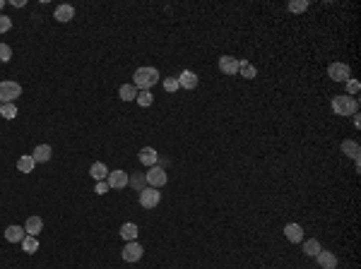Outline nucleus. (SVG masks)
Segmentation results:
<instances>
[{
  "label": "nucleus",
  "instance_id": "23",
  "mask_svg": "<svg viewBox=\"0 0 361 269\" xmlns=\"http://www.w3.org/2000/svg\"><path fill=\"white\" fill-rule=\"evenodd\" d=\"M121 238H125L128 243L138 241V226H135V224H130V221H128V224H123V226H121Z\"/></svg>",
  "mask_w": 361,
  "mask_h": 269
},
{
  "label": "nucleus",
  "instance_id": "33",
  "mask_svg": "<svg viewBox=\"0 0 361 269\" xmlns=\"http://www.w3.org/2000/svg\"><path fill=\"white\" fill-rule=\"evenodd\" d=\"M109 183H106V180H99L97 183V188H94V192H97V195H106V192H109Z\"/></svg>",
  "mask_w": 361,
  "mask_h": 269
},
{
  "label": "nucleus",
  "instance_id": "29",
  "mask_svg": "<svg viewBox=\"0 0 361 269\" xmlns=\"http://www.w3.org/2000/svg\"><path fill=\"white\" fill-rule=\"evenodd\" d=\"M345 84H347V96H357L361 92V84H359V80H354V77H352V80H347L345 82Z\"/></svg>",
  "mask_w": 361,
  "mask_h": 269
},
{
  "label": "nucleus",
  "instance_id": "1",
  "mask_svg": "<svg viewBox=\"0 0 361 269\" xmlns=\"http://www.w3.org/2000/svg\"><path fill=\"white\" fill-rule=\"evenodd\" d=\"M133 77H135V80H133V87H135L138 92H150V87H154L157 80H159V70L145 65V67H138Z\"/></svg>",
  "mask_w": 361,
  "mask_h": 269
},
{
  "label": "nucleus",
  "instance_id": "30",
  "mask_svg": "<svg viewBox=\"0 0 361 269\" xmlns=\"http://www.w3.org/2000/svg\"><path fill=\"white\" fill-rule=\"evenodd\" d=\"M12 58V48L7 43H0V63H7Z\"/></svg>",
  "mask_w": 361,
  "mask_h": 269
},
{
  "label": "nucleus",
  "instance_id": "8",
  "mask_svg": "<svg viewBox=\"0 0 361 269\" xmlns=\"http://www.w3.org/2000/svg\"><path fill=\"white\" fill-rule=\"evenodd\" d=\"M142 245H140L138 241H130V243H125V248L121 250V257H123L125 262H138L140 257H142Z\"/></svg>",
  "mask_w": 361,
  "mask_h": 269
},
{
  "label": "nucleus",
  "instance_id": "13",
  "mask_svg": "<svg viewBox=\"0 0 361 269\" xmlns=\"http://www.w3.org/2000/svg\"><path fill=\"white\" fill-rule=\"evenodd\" d=\"M284 236L289 238V243H301L304 241V229H301V224H287V226H284Z\"/></svg>",
  "mask_w": 361,
  "mask_h": 269
},
{
  "label": "nucleus",
  "instance_id": "31",
  "mask_svg": "<svg viewBox=\"0 0 361 269\" xmlns=\"http://www.w3.org/2000/svg\"><path fill=\"white\" fill-rule=\"evenodd\" d=\"M12 29V19L7 17V14H0V34H5V31H10Z\"/></svg>",
  "mask_w": 361,
  "mask_h": 269
},
{
  "label": "nucleus",
  "instance_id": "19",
  "mask_svg": "<svg viewBox=\"0 0 361 269\" xmlns=\"http://www.w3.org/2000/svg\"><path fill=\"white\" fill-rule=\"evenodd\" d=\"M342 151L347 154L349 159H354V161H357V159H359V154H361V147H359V142H357V139H345V142H342Z\"/></svg>",
  "mask_w": 361,
  "mask_h": 269
},
{
  "label": "nucleus",
  "instance_id": "35",
  "mask_svg": "<svg viewBox=\"0 0 361 269\" xmlns=\"http://www.w3.org/2000/svg\"><path fill=\"white\" fill-rule=\"evenodd\" d=\"M12 5H14V7H24L27 2H24V0H12Z\"/></svg>",
  "mask_w": 361,
  "mask_h": 269
},
{
  "label": "nucleus",
  "instance_id": "22",
  "mask_svg": "<svg viewBox=\"0 0 361 269\" xmlns=\"http://www.w3.org/2000/svg\"><path fill=\"white\" fill-rule=\"evenodd\" d=\"M320 250H323V245H320L318 238H308V241L304 243V253H306L308 257H316Z\"/></svg>",
  "mask_w": 361,
  "mask_h": 269
},
{
  "label": "nucleus",
  "instance_id": "32",
  "mask_svg": "<svg viewBox=\"0 0 361 269\" xmlns=\"http://www.w3.org/2000/svg\"><path fill=\"white\" fill-rule=\"evenodd\" d=\"M164 89H167V92H171V94H174V92H179L180 87H179V80H174V77H167V80H164Z\"/></svg>",
  "mask_w": 361,
  "mask_h": 269
},
{
  "label": "nucleus",
  "instance_id": "6",
  "mask_svg": "<svg viewBox=\"0 0 361 269\" xmlns=\"http://www.w3.org/2000/svg\"><path fill=\"white\" fill-rule=\"evenodd\" d=\"M159 202H162V192L157 188H142L140 190V204H142L145 209H154Z\"/></svg>",
  "mask_w": 361,
  "mask_h": 269
},
{
  "label": "nucleus",
  "instance_id": "27",
  "mask_svg": "<svg viewBox=\"0 0 361 269\" xmlns=\"http://www.w3.org/2000/svg\"><path fill=\"white\" fill-rule=\"evenodd\" d=\"M0 116H2L5 121L17 118V106H14V104H0Z\"/></svg>",
  "mask_w": 361,
  "mask_h": 269
},
{
  "label": "nucleus",
  "instance_id": "11",
  "mask_svg": "<svg viewBox=\"0 0 361 269\" xmlns=\"http://www.w3.org/2000/svg\"><path fill=\"white\" fill-rule=\"evenodd\" d=\"M140 163H145L147 168H152V166H157V159H159V154H157V149L154 147H142L138 154Z\"/></svg>",
  "mask_w": 361,
  "mask_h": 269
},
{
  "label": "nucleus",
  "instance_id": "10",
  "mask_svg": "<svg viewBox=\"0 0 361 269\" xmlns=\"http://www.w3.org/2000/svg\"><path fill=\"white\" fill-rule=\"evenodd\" d=\"M219 72L224 75H238V58H231V55H222L219 58Z\"/></svg>",
  "mask_w": 361,
  "mask_h": 269
},
{
  "label": "nucleus",
  "instance_id": "3",
  "mask_svg": "<svg viewBox=\"0 0 361 269\" xmlns=\"http://www.w3.org/2000/svg\"><path fill=\"white\" fill-rule=\"evenodd\" d=\"M19 96H22V87H19V82H12V80L0 82V104H14Z\"/></svg>",
  "mask_w": 361,
  "mask_h": 269
},
{
  "label": "nucleus",
  "instance_id": "25",
  "mask_svg": "<svg viewBox=\"0 0 361 269\" xmlns=\"http://www.w3.org/2000/svg\"><path fill=\"white\" fill-rule=\"evenodd\" d=\"M118 96H121L123 101H135V99H138V89H135L133 84H123V87L118 89Z\"/></svg>",
  "mask_w": 361,
  "mask_h": 269
},
{
  "label": "nucleus",
  "instance_id": "16",
  "mask_svg": "<svg viewBox=\"0 0 361 269\" xmlns=\"http://www.w3.org/2000/svg\"><path fill=\"white\" fill-rule=\"evenodd\" d=\"M89 175L94 178V180H106L109 178V168H106V163H101V161H94L92 166H89Z\"/></svg>",
  "mask_w": 361,
  "mask_h": 269
},
{
  "label": "nucleus",
  "instance_id": "9",
  "mask_svg": "<svg viewBox=\"0 0 361 269\" xmlns=\"http://www.w3.org/2000/svg\"><path fill=\"white\" fill-rule=\"evenodd\" d=\"M316 262H318L320 269H337V255L330 253V250H320L316 255Z\"/></svg>",
  "mask_w": 361,
  "mask_h": 269
},
{
  "label": "nucleus",
  "instance_id": "34",
  "mask_svg": "<svg viewBox=\"0 0 361 269\" xmlns=\"http://www.w3.org/2000/svg\"><path fill=\"white\" fill-rule=\"evenodd\" d=\"M352 121H354V128H359V125H361V118H359V113H354V116H352Z\"/></svg>",
  "mask_w": 361,
  "mask_h": 269
},
{
  "label": "nucleus",
  "instance_id": "18",
  "mask_svg": "<svg viewBox=\"0 0 361 269\" xmlns=\"http://www.w3.org/2000/svg\"><path fill=\"white\" fill-rule=\"evenodd\" d=\"M41 229H43V221L39 219V216H29L27 224H24V231H27V236H36V238H39Z\"/></svg>",
  "mask_w": 361,
  "mask_h": 269
},
{
  "label": "nucleus",
  "instance_id": "24",
  "mask_svg": "<svg viewBox=\"0 0 361 269\" xmlns=\"http://www.w3.org/2000/svg\"><path fill=\"white\" fill-rule=\"evenodd\" d=\"M22 250H24L27 255H34V253L39 250V238H36V236H24V241H22Z\"/></svg>",
  "mask_w": 361,
  "mask_h": 269
},
{
  "label": "nucleus",
  "instance_id": "28",
  "mask_svg": "<svg viewBox=\"0 0 361 269\" xmlns=\"http://www.w3.org/2000/svg\"><path fill=\"white\" fill-rule=\"evenodd\" d=\"M138 101L142 108H147V106H152V101H154V96H152V92H138Z\"/></svg>",
  "mask_w": 361,
  "mask_h": 269
},
{
  "label": "nucleus",
  "instance_id": "21",
  "mask_svg": "<svg viewBox=\"0 0 361 269\" xmlns=\"http://www.w3.org/2000/svg\"><path fill=\"white\" fill-rule=\"evenodd\" d=\"M238 75H241V77H246V80H253V77L258 75V70L250 65L248 60H238Z\"/></svg>",
  "mask_w": 361,
  "mask_h": 269
},
{
  "label": "nucleus",
  "instance_id": "36",
  "mask_svg": "<svg viewBox=\"0 0 361 269\" xmlns=\"http://www.w3.org/2000/svg\"><path fill=\"white\" fill-rule=\"evenodd\" d=\"M2 7H5V0H0V10H2Z\"/></svg>",
  "mask_w": 361,
  "mask_h": 269
},
{
  "label": "nucleus",
  "instance_id": "17",
  "mask_svg": "<svg viewBox=\"0 0 361 269\" xmlns=\"http://www.w3.org/2000/svg\"><path fill=\"white\" fill-rule=\"evenodd\" d=\"M53 17H56L58 22H63V24H65V22H70V19L75 17V7H72V5H58L56 12H53Z\"/></svg>",
  "mask_w": 361,
  "mask_h": 269
},
{
  "label": "nucleus",
  "instance_id": "26",
  "mask_svg": "<svg viewBox=\"0 0 361 269\" xmlns=\"http://www.w3.org/2000/svg\"><path fill=\"white\" fill-rule=\"evenodd\" d=\"M287 10L294 14L306 12V10H308V0H292V2H287Z\"/></svg>",
  "mask_w": 361,
  "mask_h": 269
},
{
  "label": "nucleus",
  "instance_id": "15",
  "mask_svg": "<svg viewBox=\"0 0 361 269\" xmlns=\"http://www.w3.org/2000/svg\"><path fill=\"white\" fill-rule=\"evenodd\" d=\"M24 236H27V231L19 229V226H14V224L5 229V241L7 243H22L24 241Z\"/></svg>",
  "mask_w": 361,
  "mask_h": 269
},
{
  "label": "nucleus",
  "instance_id": "2",
  "mask_svg": "<svg viewBox=\"0 0 361 269\" xmlns=\"http://www.w3.org/2000/svg\"><path fill=\"white\" fill-rule=\"evenodd\" d=\"M333 111L337 116H354V113H359V99L357 96H335L333 99Z\"/></svg>",
  "mask_w": 361,
  "mask_h": 269
},
{
  "label": "nucleus",
  "instance_id": "4",
  "mask_svg": "<svg viewBox=\"0 0 361 269\" xmlns=\"http://www.w3.org/2000/svg\"><path fill=\"white\" fill-rule=\"evenodd\" d=\"M145 180H147V185L150 188H164L167 185V180H169V175H167V171L162 168V166H152L147 173H145Z\"/></svg>",
  "mask_w": 361,
  "mask_h": 269
},
{
  "label": "nucleus",
  "instance_id": "14",
  "mask_svg": "<svg viewBox=\"0 0 361 269\" xmlns=\"http://www.w3.org/2000/svg\"><path fill=\"white\" fill-rule=\"evenodd\" d=\"M51 154H53V149H51V144H39V147L31 151V156H34V161L36 163H46L51 161Z\"/></svg>",
  "mask_w": 361,
  "mask_h": 269
},
{
  "label": "nucleus",
  "instance_id": "20",
  "mask_svg": "<svg viewBox=\"0 0 361 269\" xmlns=\"http://www.w3.org/2000/svg\"><path fill=\"white\" fill-rule=\"evenodd\" d=\"M34 166H36V161H34V156H31V154H24V156H19V161H17V168H19V173H31V171H34Z\"/></svg>",
  "mask_w": 361,
  "mask_h": 269
},
{
  "label": "nucleus",
  "instance_id": "12",
  "mask_svg": "<svg viewBox=\"0 0 361 269\" xmlns=\"http://www.w3.org/2000/svg\"><path fill=\"white\" fill-rule=\"evenodd\" d=\"M197 75L195 72H190V70H183L179 77V87H183V89H188V92H193L195 87H197Z\"/></svg>",
  "mask_w": 361,
  "mask_h": 269
},
{
  "label": "nucleus",
  "instance_id": "7",
  "mask_svg": "<svg viewBox=\"0 0 361 269\" xmlns=\"http://www.w3.org/2000/svg\"><path fill=\"white\" fill-rule=\"evenodd\" d=\"M106 183H109V188H111V190H123V188H128L130 178H128V173H125V171L116 168V171H109V178H106Z\"/></svg>",
  "mask_w": 361,
  "mask_h": 269
},
{
  "label": "nucleus",
  "instance_id": "5",
  "mask_svg": "<svg viewBox=\"0 0 361 269\" xmlns=\"http://www.w3.org/2000/svg\"><path fill=\"white\" fill-rule=\"evenodd\" d=\"M328 77L333 82H347V80H352V70H349L347 63H330Z\"/></svg>",
  "mask_w": 361,
  "mask_h": 269
}]
</instances>
